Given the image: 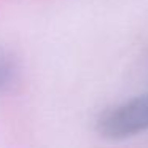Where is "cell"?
<instances>
[{"label":"cell","instance_id":"cell-1","mask_svg":"<svg viewBox=\"0 0 148 148\" xmlns=\"http://www.w3.org/2000/svg\"><path fill=\"white\" fill-rule=\"evenodd\" d=\"M96 131L107 140H124L148 131V92L103 110Z\"/></svg>","mask_w":148,"mask_h":148},{"label":"cell","instance_id":"cell-2","mask_svg":"<svg viewBox=\"0 0 148 148\" xmlns=\"http://www.w3.org/2000/svg\"><path fill=\"white\" fill-rule=\"evenodd\" d=\"M16 78V64L10 53L0 49V94L10 89Z\"/></svg>","mask_w":148,"mask_h":148}]
</instances>
